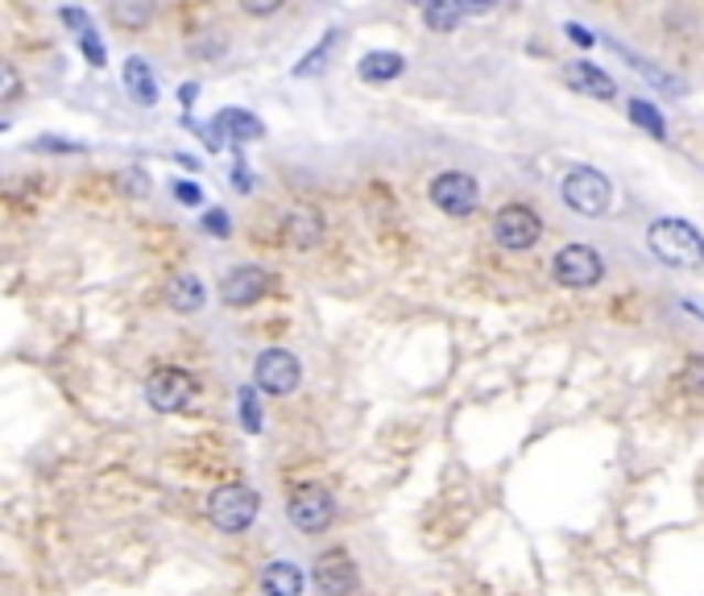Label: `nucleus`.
<instances>
[{"mask_svg":"<svg viewBox=\"0 0 704 596\" xmlns=\"http://www.w3.org/2000/svg\"><path fill=\"white\" fill-rule=\"evenodd\" d=\"M494 4H498V0H456V9H461V13H489Z\"/></svg>","mask_w":704,"mask_h":596,"instance_id":"29","label":"nucleus"},{"mask_svg":"<svg viewBox=\"0 0 704 596\" xmlns=\"http://www.w3.org/2000/svg\"><path fill=\"white\" fill-rule=\"evenodd\" d=\"M567 37H572V42H576V46H593V42H597V37L588 34V30H584V25H576V21H572V25H567Z\"/></svg>","mask_w":704,"mask_h":596,"instance_id":"30","label":"nucleus"},{"mask_svg":"<svg viewBox=\"0 0 704 596\" xmlns=\"http://www.w3.org/2000/svg\"><path fill=\"white\" fill-rule=\"evenodd\" d=\"M332 42H336V30H327V37H324V46H319V51L311 54V58H303V63H299V75H311V71H315V63H324V54L332 51Z\"/></svg>","mask_w":704,"mask_h":596,"instance_id":"26","label":"nucleus"},{"mask_svg":"<svg viewBox=\"0 0 704 596\" xmlns=\"http://www.w3.org/2000/svg\"><path fill=\"white\" fill-rule=\"evenodd\" d=\"M174 195H178V204H187V207L204 204V191L195 187V183H174Z\"/></svg>","mask_w":704,"mask_h":596,"instance_id":"28","label":"nucleus"},{"mask_svg":"<svg viewBox=\"0 0 704 596\" xmlns=\"http://www.w3.org/2000/svg\"><path fill=\"white\" fill-rule=\"evenodd\" d=\"M431 204L440 207L444 216L452 220H464V216H473L477 207H481V187H477V178L464 171H444L431 178Z\"/></svg>","mask_w":704,"mask_h":596,"instance_id":"5","label":"nucleus"},{"mask_svg":"<svg viewBox=\"0 0 704 596\" xmlns=\"http://www.w3.org/2000/svg\"><path fill=\"white\" fill-rule=\"evenodd\" d=\"M647 249L671 270H696L704 266V237L687 220H654L647 228Z\"/></svg>","mask_w":704,"mask_h":596,"instance_id":"1","label":"nucleus"},{"mask_svg":"<svg viewBox=\"0 0 704 596\" xmlns=\"http://www.w3.org/2000/svg\"><path fill=\"white\" fill-rule=\"evenodd\" d=\"M543 237V220H539V212L527 204H506L494 216V240H498L506 253H527L534 249Z\"/></svg>","mask_w":704,"mask_h":596,"instance_id":"6","label":"nucleus"},{"mask_svg":"<svg viewBox=\"0 0 704 596\" xmlns=\"http://www.w3.org/2000/svg\"><path fill=\"white\" fill-rule=\"evenodd\" d=\"M158 13V0H108V18L124 34H141Z\"/></svg>","mask_w":704,"mask_h":596,"instance_id":"16","label":"nucleus"},{"mask_svg":"<svg viewBox=\"0 0 704 596\" xmlns=\"http://www.w3.org/2000/svg\"><path fill=\"white\" fill-rule=\"evenodd\" d=\"M266 290H270V273L261 270V266H237L232 273H224L220 282V303L232 311L241 307H253L266 299Z\"/></svg>","mask_w":704,"mask_h":596,"instance_id":"11","label":"nucleus"},{"mask_svg":"<svg viewBox=\"0 0 704 596\" xmlns=\"http://www.w3.org/2000/svg\"><path fill=\"white\" fill-rule=\"evenodd\" d=\"M79 42H84V54L91 58V67H104V46L96 42V30H87V34H79Z\"/></svg>","mask_w":704,"mask_h":596,"instance_id":"27","label":"nucleus"},{"mask_svg":"<svg viewBox=\"0 0 704 596\" xmlns=\"http://www.w3.org/2000/svg\"><path fill=\"white\" fill-rule=\"evenodd\" d=\"M286 518H291L294 530H303V534H324L332 527V518H336V497L327 494L324 485H303V489H294L291 501H286Z\"/></svg>","mask_w":704,"mask_h":596,"instance_id":"8","label":"nucleus"},{"mask_svg":"<svg viewBox=\"0 0 704 596\" xmlns=\"http://www.w3.org/2000/svg\"><path fill=\"white\" fill-rule=\"evenodd\" d=\"M411 4H427V0H411Z\"/></svg>","mask_w":704,"mask_h":596,"instance_id":"33","label":"nucleus"},{"mask_svg":"<svg viewBox=\"0 0 704 596\" xmlns=\"http://www.w3.org/2000/svg\"><path fill=\"white\" fill-rule=\"evenodd\" d=\"M303 381V365L294 353L286 348H261L258 360H253V390L270 393V398H286V393L299 390Z\"/></svg>","mask_w":704,"mask_h":596,"instance_id":"4","label":"nucleus"},{"mask_svg":"<svg viewBox=\"0 0 704 596\" xmlns=\"http://www.w3.org/2000/svg\"><path fill=\"white\" fill-rule=\"evenodd\" d=\"M315 588L324 596H353L357 593V584H361V576H357V563H353V555L348 551H324L319 560H315Z\"/></svg>","mask_w":704,"mask_h":596,"instance_id":"10","label":"nucleus"},{"mask_svg":"<svg viewBox=\"0 0 704 596\" xmlns=\"http://www.w3.org/2000/svg\"><path fill=\"white\" fill-rule=\"evenodd\" d=\"M560 199H564L576 216H605L609 204H614V183L605 178L602 171H593V166H576V171L564 174V183H560Z\"/></svg>","mask_w":704,"mask_h":596,"instance_id":"3","label":"nucleus"},{"mask_svg":"<svg viewBox=\"0 0 704 596\" xmlns=\"http://www.w3.org/2000/svg\"><path fill=\"white\" fill-rule=\"evenodd\" d=\"M199 393V381L187 373V369H174V365H166V369H154L150 373V381H145V402L154 410H162V414H174V410H183Z\"/></svg>","mask_w":704,"mask_h":596,"instance_id":"9","label":"nucleus"},{"mask_svg":"<svg viewBox=\"0 0 704 596\" xmlns=\"http://www.w3.org/2000/svg\"><path fill=\"white\" fill-rule=\"evenodd\" d=\"M551 278L567 290H588L605 278V261L588 245H564L560 253L551 257Z\"/></svg>","mask_w":704,"mask_h":596,"instance_id":"7","label":"nucleus"},{"mask_svg":"<svg viewBox=\"0 0 704 596\" xmlns=\"http://www.w3.org/2000/svg\"><path fill=\"white\" fill-rule=\"evenodd\" d=\"M461 9H456V0H427L423 4V25H427L431 34H452L456 25H461Z\"/></svg>","mask_w":704,"mask_h":596,"instance_id":"19","label":"nucleus"},{"mask_svg":"<svg viewBox=\"0 0 704 596\" xmlns=\"http://www.w3.org/2000/svg\"><path fill=\"white\" fill-rule=\"evenodd\" d=\"M684 307H687V311H696V315H701V319H704V307H701V303H696V299H684Z\"/></svg>","mask_w":704,"mask_h":596,"instance_id":"32","label":"nucleus"},{"mask_svg":"<svg viewBox=\"0 0 704 596\" xmlns=\"http://www.w3.org/2000/svg\"><path fill=\"white\" fill-rule=\"evenodd\" d=\"M630 120H635V124H642L647 133L668 137V124H663V117H659V108H654V104H647V100H630Z\"/></svg>","mask_w":704,"mask_h":596,"instance_id":"21","label":"nucleus"},{"mask_svg":"<svg viewBox=\"0 0 704 596\" xmlns=\"http://www.w3.org/2000/svg\"><path fill=\"white\" fill-rule=\"evenodd\" d=\"M687 381H696V386H704V357H692L687 360Z\"/></svg>","mask_w":704,"mask_h":596,"instance_id":"31","label":"nucleus"},{"mask_svg":"<svg viewBox=\"0 0 704 596\" xmlns=\"http://www.w3.org/2000/svg\"><path fill=\"white\" fill-rule=\"evenodd\" d=\"M282 4H286V0H241V9L249 18H274Z\"/></svg>","mask_w":704,"mask_h":596,"instance_id":"25","label":"nucleus"},{"mask_svg":"<svg viewBox=\"0 0 704 596\" xmlns=\"http://www.w3.org/2000/svg\"><path fill=\"white\" fill-rule=\"evenodd\" d=\"M282 232H286V245H291V249H315V245L324 240L327 224L311 204H299V207H291V212H286Z\"/></svg>","mask_w":704,"mask_h":596,"instance_id":"12","label":"nucleus"},{"mask_svg":"<svg viewBox=\"0 0 704 596\" xmlns=\"http://www.w3.org/2000/svg\"><path fill=\"white\" fill-rule=\"evenodd\" d=\"M204 232H207V237H216V240H224L228 232H232V224H228V216H224L220 207L204 212Z\"/></svg>","mask_w":704,"mask_h":596,"instance_id":"24","label":"nucleus"},{"mask_svg":"<svg viewBox=\"0 0 704 596\" xmlns=\"http://www.w3.org/2000/svg\"><path fill=\"white\" fill-rule=\"evenodd\" d=\"M261 497L249 485H220L216 494L207 497V522L220 534H245L258 522Z\"/></svg>","mask_w":704,"mask_h":596,"instance_id":"2","label":"nucleus"},{"mask_svg":"<svg viewBox=\"0 0 704 596\" xmlns=\"http://www.w3.org/2000/svg\"><path fill=\"white\" fill-rule=\"evenodd\" d=\"M237 410H241L245 431H249V435H258V431H261V398H258V390L237 393Z\"/></svg>","mask_w":704,"mask_h":596,"instance_id":"22","label":"nucleus"},{"mask_svg":"<svg viewBox=\"0 0 704 596\" xmlns=\"http://www.w3.org/2000/svg\"><path fill=\"white\" fill-rule=\"evenodd\" d=\"M564 79L572 91H581L588 100H614V96H618V84H614L602 67H593V63H567Z\"/></svg>","mask_w":704,"mask_h":596,"instance_id":"13","label":"nucleus"},{"mask_svg":"<svg viewBox=\"0 0 704 596\" xmlns=\"http://www.w3.org/2000/svg\"><path fill=\"white\" fill-rule=\"evenodd\" d=\"M307 576L291 560H274L261 567V596H303Z\"/></svg>","mask_w":704,"mask_h":596,"instance_id":"14","label":"nucleus"},{"mask_svg":"<svg viewBox=\"0 0 704 596\" xmlns=\"http://www.w3.org/2000/svg\"><path fill=\"white\" fill-rule=\"evenodd\" d=\"M216 124H220V129H228V137H232V141H258V137L266 133L258 117L237 112V108H224L220 117H216Z\"/></svg>","mask_w":704,"mask_h":596,"instance_id":"20","label":"nucleus"},{"mask_svg":"<svg viewBox=\"0 0 704 596\" xmlns=\"http://www.w3.org/2000/svg\"><path fill=\"white\" fill-rule=\"evenodd\" d=\"M18 96H21V75H18V67L0 58V104H4V100H18Z\"/></svg>","mask_w":704,"mask_h":596,"instance_id":"23","label":"nucleus"},{"mask_svg":"<svg viewBox=\"0 0 704 596\" xmlns=\"http://www.w3.org/2000/svg\"><path fill=\"white\" fill-rule=\"evenodd\" d=\"M124 87H129V96L141 100L145 108L158 104V87H154V75H150V63H145V58H129V63H124Z\"/></svg>","mask_w":704,"mask_h":596,"instance_id":"18","label":"nucleus"},{"mask_svg":"<svg viewBox=\"0 0 704 596\" xmlns=\"http://www.w3.org/2000/svg\"><path fill=\"white\" fill-rule=\"evenodd\" d=\"M204 303L207 290L195 273H174L171 282H166V307L178 311V315H195V311H204Z\"/></svg>","mask_w":704,"mask_h":596,"instance_id":"15","label":"nucleus"},{"mask_svg":"<svg viewBox=\"0 0 704 596\" xmlns=\"http://www.w3.org/2000/svg\"><path fill=\"white\" fill-rule=\"evenodd\" d=\"M407 71V58L398 51H369L361 54V63H357V75H361L365 84H390Z\"/></svg>","mask_w":704,"mask_h":596,"instance_id":"17","label":"nucleus"}]
</instances>
